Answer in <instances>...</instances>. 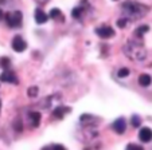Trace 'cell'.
<instances>
[{"label": "cell", "instance_id": "cell-1", "mask_svg": "<svg viewBox=\"0 0 152 150\" xmlns=\"http://www.w3.org/2000/svg\"><path fill=\"white\" fill-rule=\"evenodd\" d=\"M147 11H148V7L136 1H125L123 4V14L126 19H140L145 16Z\"/></svg>", "mask_w": 152, "mask_h": 150}, {"label": "cell", "instance_id": "cell-2", "mask_svg": "<svg viewBox=\"0 0 152 150\" xmlns=\"http://www.w3.org/2000/svg\"><path fill=\"white\" fill-rule=\"evenodd\" d=\"M124 52L128 58L133 60H144L147 57V50L141 43H136L133 40H128L124 46Z\"/></svg>", "mask_w": 152, "mask_h": 150}, {"label": "cell", "instance_id": "cell-3", "mask_svg": "<svg viewBox=\"0 0 152 150\" xmlns=\"http://www.w3.org/2000/svg\"><path fill=\"white\" fill-rule=\"evenodd\" d=\"M6 22L11 28H18V27L22 26V22H23V15L20 11H12L8 12L6 15Z\"/></svg>", "mask_w": 152, "mask_h": 150}, {"label": "cell", "instance_id": "cell-4", "mask_svg": "<svg viewBox=\"0 0 152 150\" xmlns=\"http://www.w3.org/2000/svg\"><path fill=\"white\" fill-rule=\"evenodd\" d=\"M0 82H4V83H12V85H18V78L15 75L14 71L11 70H4L3 72L0 74Z\"/></svg>", "mask_w": 152, "mask_h": 150}, {"label": "cell", "instance_id": "cell-5", "mask_svg": "<svg viewBox=\"0 0 152 150\" xmlns=\"http://www.w3.org/2000/svg\"><path fill=\"white\" fill-rule=\"evenodd\" d=\"M12 48H14V51L16 52H23L24 50L27 48V43L26 40L23 39L22 36H19V35H16V36L12 39Z\"/></svg>", "mask_w": 152, "mask_h": 150}, {"label": "cell", "instance_id": "cell-6", "mask_svg": "<svg viewBox=\"0 0 152 150\" xmlns=\"http://www.w3.org/2000/svg\"><path fill=\"white\" fill-rule=\"evenodd\" d=\"M96 34L100 38H102V39H108V38L115 36V30L109 26H102V27L96 28Z\"/></svg>", "mask_w": 152, "mask_h": 150}, {"label": "cell", "instance_id": "cell-7", "mask_svg": "<svg viewBox=\"0 0 152 150\" xmlns=\"http://www.w3.org/2000/svg\"><path fill=\"white\" fill-rule=\"evenodd\" d=\"M112 128H113V130H115L117 134H123L124 131H125V129H126L125 119H124V118H117L115 122H113Z\"/></svg>", "mask_w": 152, "mask_h": 150}, {"label": "cell", "instance_id": "cell-8", "mask_svg": "<svg viewBox=\"0 0 152 150\" xmlns=\"http://www.w3.org/2000/svg\"><path fill=\"white\" fill-rule=\"evenodd\" d=\"M139 138H140L141 142L147 143L152 139V130L149 128H141L140 131H139Z\"/></svg>", "mask_w": 152, "mask_h": 150}, {"label": "cell", "instance_id": "cell-9", "mask_svg": "<svg viewBox=\"0 0 152 150\" xmlns=\"http://www.w3.org/2000/svg\"><path fill=\"white\" fill-rule=\"evenodd\" d=\"M47 19H49V16H47L40 8L35 9V22H37L38 24H45V23L47 22Z\"/></svg>", "mask_w": 152, "mask_h": 150}, {"label": "cell", "instance_id": "cell-10", "mask_svg": "<svg viewBox=\"0 0 152 150\" xmlns=\"http://www.w3.org/2000/svg\"><path fill=\"white\" fill-rule=\"evenodd\" d=\"M69 111H70L69 107H65V106H58V107L54 110V113H53V118L62 119L63 115H65L66 113H69Z\"/></svg>", "mask_w": 152, "mask_h": 150}, {"label": "cell", "instance_id": "cell-11", "mask_svg": "<svg viewBox=\"0 0 152 150\" xmlns=\"http://www.w3.org/2000/svg\"><path fill=\"white\" fill-rule=\"evenodd\" d=\"M30 121H31L32 128H38L39 123H40V113H38V111H32V113H30Z\"/></svg>", "mask_w": 152, "mask_h": 150}, {"label": "cell", "instance_id": "cell-12", "mask_svg": "<svg viewBox=\"0 0 152 150\" xmlns=\"http://www.w3.org/2000/svg\"><path fill=\"white\" fill-rule=\"evenodd\" d=\"M151 82H152L151 75H148V74H141L139 77V85L143 86V87H148L151 85Z\"/></svg>", "mask_w": 152, "mask_h": 150}, {"label": "cell", "instance_id": "cell-13", "mask_svg": "<svg viewBox=\"0 0 152 150\" xmlns=\"http://www.w3.org/2000/svg\"><path fill=\"white\" fill-rule=\"evenodd\" d=\"M81 122H82V123H86V125L96 123V122H97V118L93 115H89V114H83V115H81Z\"/></svg>", "mask_w": 152, "mask_h": 150}, {"label": "cell", "instance_id": "cell-14", "mask_svg": "<svg viewBox=\"0 0 152 150\" xmlns=\"http://www.w3.org/2000/svg\"><path fill=\"white\" fill-rule=\"evenodd\" d=\"M83 3H82V6H80V7H75L74 9L72 11V16L74 17V19H80L81 17V15L83 14Z\"/></svg>", "mask_w": 152, "mask_h": 150}, {"label": "cell", "instance_id": "cell-15", "mask_svg": "<svg viewBox=\"0 0 152 150\" xmlns=\"http://www.w3.org/2000/svg\"><path fill=\"white\" fill-rule=\"evenodd\" d=\"M148 31H149V27L144 24V26H140L136 28V35H137L139 38H143L144 35H145V32H148Z\"/></svg>", "mask_w": 152, "mask_h": 150}, {"label": "cell", "instance_id": "cell-16", "mask_svg": "<svg viewBox=\"0 0 152 150\" xmlns=\"http://www.w3.org/2000/svg\"><path fill=\"white\" fill-rule=\"evenodd\" d=\"M10 64H11V60H10V58H7V57L0 58V66H1L4 70H6V68H8Z\"/></svg>", "mask_w": 152, "mask_h": 150}, {"label": "cell", "instance_id": "cell-17", "mask_svg": "<svg viewBox=\"0 0 152 150\" xmlns=\"http://www.w3.org/2000/svg\"><path fill=\"white\" fill-rule=\"evenodd\" d=\"M131 123H132V126H135V128H140L141 125V119L139 115H133L132 118H131Z\"/></svg>", "mask_w": 152, "mask_h": 150}, {"label": "cell", "instance_id": "cell-18", "mask_svg": "<svg viewBox=\"0 0 152 150\" xmlns=\"http://www.w3.org/2000/svg\"><path fill=\"white\" fill-rule=\"evenodd\" d=\"M14 128H15V130H16L18 133L23 131V123H22V121H20V119H16V121L14 122Z\"/></svg>", "mask_w": 152, "mask_h": 150}, {"label": "cell", "instance_id": "cell-19", "mask_svg": "<svg viewBox=\"0 0 152 150\" xmlns=\"http://www.w3.org/2000/svg\"><path fill=\"white\" fill-rule=\"evenodd\" d=\"M49 16L53 17V19H57V17H59L61 16V9L59 8H53L51 11H50Z\"/></svg>", "mask_w": 152, "mask_h": 150}, {"label": "cell", "instance_id": "cell-20", "mask_svg": "<svg viewBox=\"0 0 152 150\" xmlns=\"http://www.w3.org/2000/svg\"><path fill=\"white\" fill-rule=\"evenodd\" d=\"M27 94H28V96H31V98L37 96L38 95V87H37V86H32V87H30L28 90H27Z\"/></svg>", "mask_w": 152, "mask_h": 150}, {"label": "cell", "instance_id": "cell-21", "mask_svg": "<svg viewBox=\"0 0 152 150\" xmlns=\"http://www.w3.org/2000/svg\"><path fill=\"white\" fill-rule=\"evenodd\" d=\"M117 75H118L120 78H125V77H128V75H129V68H126V67L120 68V70H118V72H117Z\"/></svg>", "mask_w": 152, "mask_h": 150}, {"label": "cell", "instance_id": "cell-22", "mask_svg": "<svg viewBox=\"0 0 152 150\" xmlns=\"http://www.w3.org/2000/svg\"><path fill=\"white\" fill-rule=\"evenodd\" d=\"M126 20H128L126 17H121V19H118L117 22H116L117 23V26H118V28H124V27L126 26Z\"/></svg>", "mask_w": 152, "mask_h": 150}, {"label": "cell", "instance_id": "cell-23", "mask_svg": "<svg viewBox=\"0 0 152 150\" xmlns=\"http://www.w3.org/2000/svg\"><path fill=\"white\" fill-rule=\"evenodd\" d=\"M128 149H133V147H136V149H140L141 150V146H139V145H133V143H131V145H128Z\"/></svg>", "mask_w": 152, "mask_h": 150}, {"label": "cell", "instance_id": "cell-24", "mask_svg": "<svg viewBox=\"0 0 152 150\" xmlns=\"http://www.w3.org/2000/svg\"><path fill=\"white\" fill-rule=\"evenodd\" d=\"M3 17H6V15L3 14V11H1V9H0V20L3 19Z\"/></svg>", "mask_w": 152, "mask_h": 150}, {"label": "cell", "instance_id": "cell-25", "mask_svg": "<svg viewBox=\"0 0 152 150\" xmlns=\"http://www.w3.org/2000/svg\"><path fill=\"white\" fill-rule=\"evenodd\" d=\"M38 1H40V3H46L47 0H38Z\"/></svg>", "mask_w": 152, "mask_h": 150}, {"label": "cell", "instance_id": "cell-26", "mask_svg": "<svg viewBox=\"0 0 152 150\" xmlns=\"http://www.w3.org/2000/svg\"><path fill=\"white\" fill-rule=\"evenodd\" d=\"M0 111H1V101H0Z\"/></svg>", "mask_w": 152, "mask_h": 150}]
</instances>
